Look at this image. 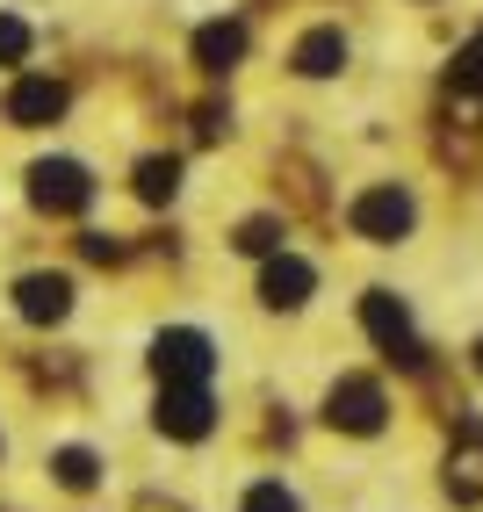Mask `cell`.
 Wrapping results in <instances>:
<instances>
[{
	"label": "cell",
	"mask_w": 483,
	"mask_h": 512,
	"mask_svg": "<svg viewBox=\"0 0 483 512\" xmlns=\"http://www.w3.org/2000/svg\"><path fill=\"white\" fill-rule=\"evenodd\" d=\"M476 368H483V347H476Z\"/></svg>",
	"instance_id": "d6986e66"
},
{
	"label": "cell",
	"mask_w": 483,
	"mask_h": 512,
	"mask_svg": "<svg viewBox=\"0 0 483 512\" xmlns=\"http://www.w3.org/2000/svg\"><path fill=\"white\" fill-rule=\"evenodd\" d=\"M246 512H296V498H289L282 484H253V498H246Z\"/></svg>",
	"instance_id": "e0dca14e"
},
{
	"label": "cell",
	"mask_w": 483,
	"mask_h": 512,
	"mask_svg": "<svg viewBox=\"0 0 483 512\" xmlns=\"http://www.w3.org/2000/svg\"><path fill=\"white\" fill-rule=\"evenodd\" d=\"M174 188H181V159L166 152V159H137V195L145 202H174Z\"/></svg>",
	"instance_id": "7c38bea8"
},
{
	"label": "cell",
	"mask_w": 483,
	"mask_h": 512,
	"mask_svg": "<svg viewBox=\"0 0 483 512\" xmlns=\"http://www.w3.org/2000/svg\"><path fill=\"white\" fill-rule=\"evenodd\" d=\"M80 253H87V260H101V267L123 260V246H116V238H101V231H87V238H80Z\"/></svg>",
	"instance_id": "ac0fdd59"
},
{
	"label": "cell",
	"mask_w": 483,
	"mask_h": 512,
	"mask_svg": "<svg viewBox=\"0 0 483 512\" xmlns=\"http://www.w3.org/2000/svg\"><path fill=\"white\" fill-rule=\"evenodd\" d=\"M274 246H282V224L274 217H253L246 231H238V253H274Z\"/></svg>",
	"instance_id": "9a60e30c"
},
{
	"label": "cell",
	"mask_w": 483,
	"mask_h": 512,
	"mask_svg": "<svg viewBox=\"0 0 483 512\" xmlns=\"http://www.w3.org/2000/svg\"><path fill=\"white\" fill-rule=\"evenodd\" d=\"M15 311L29 325H58L65 311H73V282H65V275H22L15 282Z\"/></svg>",
	"instance_id": "ba28073f"
},
{
	"label": "cell",
	"mask_w": 483,
	"mask_h": 512,
	"mask_svg": "<svg viewBox=\"0 0 483 512\" xmlns=\"http://www.w3.org/2000/svg\"><path fill=\"white\" fill-rule=\"evenodd\" d=\"M339 65H347V37H339V29H310L296 44V73L303 80H332Z\"/></svg>",
	"instance_id": "8fae6325"
},
{
	"label": "cell",
	"mask_w": 483,
	"mask_h": 512,
	"mask_svg": "<svg viewBox=\"0 0 483 512\" xmlns=\"http://www.w3.org/2000/svg\"><path fill=\"white\" fill-rule=\"evenodd\" d=\"M361 325H368L375 347H390V361L426 368V347H419V332H411V311H404L390 289H368V296H361Z\"/></svg>",
	"instance_id": "7a4b0ae2"
},
{
	"label": "cell",
	"mask_w": 483,
	"mask_h": 512,
	"mask_svg": "<svg viewBox=\"0 0 483 512\" xmlns=\"http://www.w3.org/2000/svg\"><path fill=\"white\" fill-rule=\"evenodd\" d=\"M29 202H37L44 217H80L94 202V181L80 159H37L29 166Z\"/></svg>",
	"instance_id": "6da1fadb"
},
{
	"label": "cell",
	"mask_w": 483,
	"mask_h": 512,
	"mask_svg": "<svg viewBox=\"0 0 483 512\" xmlns=\"http://www.w3.org/2000/svg\"><path fill=\"white\" fill-rule=\"evenodd\" d=\"M152 368H159V383H210L217 347H210L195 325H174V332L152 339Z\"/></svg>",
	"instance_id": "277c9868"
},
{
	"label": "cell",
	"mask_w": 483,
	"mask_h": 512,
	"mask_svg": "<svg viewBox=\"0 0 483 512\" xmlns=\"http://www.w3.org/2000/svg\"><path fill=\"white\" fill-rule=\"evenodd\" d=\"M310 260H296V253H267V275H260V303L267 311H296V303L310 296Z\"/></svg>",
	"instance_id": "52a82bcc"
},
{
	"label": "cell",
	"mask_w": 483,
	"mask_h": 512,
	"mask_svg": "<svg viewBox=\"0 0 483 512\" xmlns=\"http://www.w3.org/2000/svg\"><path fill=\"white\" fill-rule=\"evenodd\" d=\"M22 51H29V29H22L15 15H0V65H15Z\"/></svg>",
	"instance_id": "2e32d148"
},
{
	"label": "cell",
	"mask_w": 483,
	"mask_h": 512,
	"mask_svg": "<svg viewBox=\"0 0 483 512\" xmlns=\"http://www.w3.org/2000/svg\"><path fill=\"white\" fill-rule=\"evenodd\" d=\"M217 426V404L202 383H166L159 390V433H174V440H202Z\"/></svg>",
	"instance_id": "5b68a950"
},
{
	"label": "cell",
	"mask_w": 483,
	"mask_h": 512,
	"mask_svg": "<svg viewBox=\"0 0 483 512\" xmlns=\"http://www.w3.org/2000/svg\"><path fill=\"white\" fill-rule=\"evenodd\" d=\"M347 224H354L361 238H375V246H397V238L419 224V202H411V195L390 181V188H368L354 210H347Z\"/></svg>",
	"instance_id": "3957f363"
},
{
	"label": "cell",
	"mask_w": 483,
	"mask_h": 512,
	"mask_svg": "<svg viewBox=\"0 0 483 512\" xmlns=\"http://www.w3.org/2000/svg\"><path fill=\"white\" fill-rule=\"evenodd\" d=\"M65 80H22L15 94H8V123H22V130H44V123H58L65 116Z\"/></svg>",
	"instance_id": "9c48e42d"
},
{
	"label": "cell",
	"mask_w": 483,
	"mask_h": 512,
	"mask_svg": "<svg viewBox=\"0 0 483 512\" xmlns=\"http://www.w3.org/2000/svg\"><path fill=\"white\" fill-rule=\"evenodd\" d=\"M383 412H390V404H383V390H375L368 375H347V383L325 397V419H332L339 433H375V426H383Z\"/></svg>",
	"instance_id": "8992f818"
},
{
	"label": "cell",
	"mask_w": 483,
	"mask_h": 512,
	"mask_svg": "<svg viewBox=\"0 0 483 512\" xmlns=\"http://www.w3.org/2000/svg\"><path fill=\"white\" fill-rule=\"evenodd\" d=\"M455 87H462V94H483V37L455 51Z\"/></svg>",
	"instance_id": "5bb4252c"
},
{
	"label": "cell",
	"mask_w": 483,
	"mask_h": 512,
	"mask_svg": "<svg viewBox=\"0 0 483 512\" xmlns=\"http://www.w3.org/2000/svg\"><path fill=\"white\" fill-rule=\"evenodd\" d=\"M246 58V22H202L195 29V65L202 73H231Z\"/></svg>",
	"instance_id": "30bf717a"
},
{
	"label": "cell",
	"mask_w": 483,
	"mask_h": 512,
	"mask_svg": "<svg viewBox=\"0 0 483 512\" xmlns=\"http://www.w3.org/2000/svg\"><path fill=\"white\" fill-rule=\"evenodd\" d=\"M58 484H65V491H94V455H87V448H65V455H58Z\"/></svg>",
	"instance_id": "4fadbf2b"
}]
</instances>
